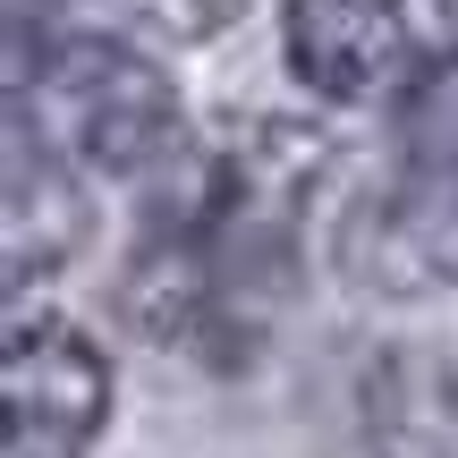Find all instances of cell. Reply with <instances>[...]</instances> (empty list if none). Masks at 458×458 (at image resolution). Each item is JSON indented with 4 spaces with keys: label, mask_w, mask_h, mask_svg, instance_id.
I'll use <instances>...</instances> for the list:
<instances>
[{
    "label": "cell",
    "mask_w": 458,
    "mask_h": 458,
    "mask_svg": "<svg viewBox=\"0 0 458 458\" xmlns=\"http://www.w3.org/2000/svg\"><path fill=\"white\" fill-rule=\"evenodd\" d=\"M331 145L289 119H255L213 153H187L179 187L153 204L128 272L119 314L153 348L196 365H246L280 323L306 255V196Z\"/></svg>",
    "instance_id": "cell-1"
},
{
    "label": "cell",
    "mask_w": 458,
    "mask_h": 458,
    "mask_svg": "<svg viewBox=\"0 0 458 458\" xmlns=\"http://www.w3.org/2000/svg\"><path fill=\"white\" fill-rule=\"evenodd\" d=\"M9 111L60 162L102 179H145L162 162H187L179 85L111 34H68L43 60H9Z\"/></svg>",
    "instance_id": "cell-2"
},
{
    "label": "cell",
    "mask_w": 458,
    "mask_h": 458,
    "mask_svg": "<svg viewBox=\"0 0 458 458\" xmlns=\"http://www.w3.org/2000/svg\"><path fill=\"white\" fill-rule=\"evenodd\" d=\"M340 263L382 297L458 280V68H425V85L399 102V162L348 213Z\"/></svg>",
    "instance_id": "cell-3"
},
{
    "label": "cell",
    "mask_w": 458,
    "mask_h": 458,
    "mask_svg": "<svg viewBox=\"0 0 458 458\" xmlns=\"http://www.w3.org/2000/svg\"><path fill=\"white\" fill-rule=\"evenodd\" d=\"M0 399H9V458H85L111 416V357L60 314L9 323Z\"/></svg>",
    "instance_id": "cell-4"
},
{
    "label": "cell",
    "mask_w": 458,
    "mask_h": 458,
    "mask_svg": "<svg viewBox=\"0 0 458 458\" xmlns=\"http://www.w3.org/2000/svg\"><path fill=\"white\" fill-rule=\"evenodd\" d=\"M280 51L323 102H408L425 85V51L399 0H289Z\"/></svg>",
    "instance_id": "cell-5"
},
{
    "label": "cell",
    "mask_w": 458,
    "mask_h": 458,
    "mask_svg": "<svg viewBox=\"0 0 458 458\" xmlns=\"http://www.w3.org/2000/svg\"><path fill=\"white\" fill-rule=\"evenodd\" d=\"M365 442L374 458H458V365L450 357H382L365 374Z\"/></svg>",
    "instance_id": "cell-6"
},
{
    "label": "cell",
    "mask_w": 458,
    "mask_h": 458,
    "mask_svg": "<svg viewBox=\"0 0 458 458\" xmlns=\"http://www.w3.org/2000/svg\"><path fill=\"white\" fill-rule=\"evenodd\" d=\"M77 196H68V162L9 111V289H34L43 272H60L77 246Z\"/></svg>",
    "instance_id": "cell-7"
},
{
    "label": "cell",
    "mask_w": 458,
    "mask_h": 458,
    "mask_svg": "<svg viewBox=\"0 0 458 458\" xmlns=\"http://www.w3.org/2000/svg\"><path fill=\"white\" fill-rule=\"evenodd\" d=\"M145 26H162L170 43H204V34H221L229 17L246 9V0H128Z\"/></svg>",
    "instance_id": "cell-8"
},
{
    "label": "cell",
    "mask_w": 458,
    "mask_h": 458,
    "mask_svg": "<svg viewBox=\"0 0 458 458\" xmlns=\"http://www.w3.org/2000/svg\"><path fill=\"white\" fill-rule=\"evenodd\" d=\"M68 9V0H9V51H34V17Z\"/></svg>",
    "instance_id": "cell-9"
},
{
    "label": "cell",
    "mask_w": 458,
    "mask_h": 458,
    "mask_svg": "<svg viewBox=\"0 0 458 458\" xmlns=\"http://www.w3.org/2000/svg\"><path fill=\"white\" fill-rule=\"evenodd\" d=\"M433 17H442V26L458 34V0H433Z\"/></svg>",
    "instance_id": "cell-10"
}]
</instances>
